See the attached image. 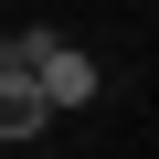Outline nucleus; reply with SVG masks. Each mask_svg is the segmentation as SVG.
Wrapping results in <instances>:
<instances>
[{
	"label": "nucleus",
	"instance_id": "f257e3e1",
	"mask_svg": "<svg viewBox=\"0 0 159 159\" xmlns=\"http://www.w3.org/2000/svg\"><path fill=\"white\" fill-rule=\"evenodd\" d=\"M32 85H43V106L64 117V106H96V96H106V64H96L85 43H64V32H32Z\"/></svg>",
	"mask_w": 159,
	"mask_h": 159
},
{
	"label": "nucleus",
	"instance_id": "f03ea898",
	"mask_svg": "<svg viewBox=\"0 0 159 159\" xmlns=\"http://www.w3.org/2000/svg\"><path fill=\"white\" fill-rule=\"evenodd\" d=\"M43 127H53V106H43V85H32L21 64H0V138H11V148H32Z\"/></svg>",
	"mask_w": 159,
	"mask_h": 159
}]
</instances>
